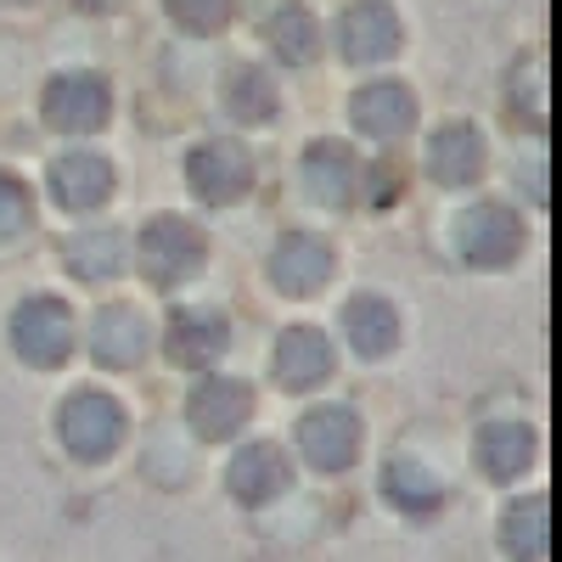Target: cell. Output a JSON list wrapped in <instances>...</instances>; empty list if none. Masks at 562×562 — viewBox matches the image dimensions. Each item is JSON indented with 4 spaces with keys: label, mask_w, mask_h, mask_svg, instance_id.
<instances>
[{
    "label": "cell",
    "mask_w": 562,
    "mask_h": 562,
    "mask_svg": "<svg viewBox=\"0 0 562 562\" xmlns=\"http://www.w3.org/2000/svg\"><path fill=\"white\" fill-rule=\"evenodd\" d=\"M203 265V231L186 225L175 214H158L147 220V231H140V270H147L153 288H180V281H192V270Z\"/></svg>",
    "instance_id": "cell-1"
},
{
    "label": "cell",
    "mask_w": 562,
    "mask_h": 562,
    "mask_svg": "<svg viewBox=\"0 0 562 562\" xmlns=\"http://www.w3.org/2000/svg\"><path fill=\"white\" fill-rule=\"evenodd\" d=\"M518 248H524V225H518V214L501 209V203H479V209H467L456 220V254L467 265L495 270L506 259H518Z\"/></svg>",
    "instance_id": "cell-2"
},
{
    "label": "cell",
    "mask_w": 562,
    "mask_h": 562,
    "mask_svg": "<svg viewBox=\"0 0 562 562\" xmlns=\"http://www.w3.org/2000/svg\"><path fill=\"white\" fill-rule=\"evenodd\" d=\"M57 428H63V445H68L74 456L102 461V456L119 450V439H124V411H119V400H108V394H74V400L63 405V416H57Z\"/></svg>",
    "instance_id": "cell-3"
},
{
    "label": "cell",
    "mask_w": 562,
    "mask_h": 562,
    "mask_svg": "<svg viewBox=\"0 0 562 562\" xmlns=\"http://www.w3.org/2000/svg\"><path fill=\"white\" fill-rule=\"evenodd\" d=\"M12 344L29 366H57L74 349V315L57 299H29L12 310Z\"/></svg>",
    "instance_id": "cell-4"
},
{
    "label": "cell",
    "mask_w": 562,
    "mask_h": 562,
    "mask_svg": "<svg viewBox=\"0 0 562 562\" xmlns=\"http://www.w3.org/2000/svg\"><path fill=\"white\" fill-rule=\"evenodd\" d=\"M186 175H192V192L203 203H237L248 198V186H254V158L237 147V140H209V147L192 153V164H186Z\"/></svg>",
    "instance_id": "cell-5"
},
{
    "label": "cell",
    "mask_w": 562,
    "mask_h": 562,
    "mask_svg": "<svg viewBox=\"0 0 562 562\" xmlns=\"http://www.w3.org/2000/svg\"><path fill=\"white\" fill-rule=\"evenodd\" d=\"M108 108H113L108 85L97 74H63V79H52V90H45V119H52L57 130H68V135L102 130Z\"/></svg>",
    "instance_id": "cell-6"
},
{
    "label": "cell",
    "mask_w": 562,
    "mask_h": 562,
    "mask_svg": "<svg viewBox=\"0 0 562 562\" xmlns=\"http://www.w3.org/2000/svg\"><path fill=\"white\" fill-rule=\"evenodd\" d=\"M299 445H304V456L321 467V473H338V467H349L355 450H360V422L344 405H321V411H310L299 422Z\"/></svg>",
    "instance_id": "cell-7"
},
{
    "label": "cell",
    "mask_w": 562,
    "mask_h": 562,
    "mask_svg": "<svg viewBox=\"0 0 562 562\" xmlns=\"http://www.w3.org/2000/svg\"><path fill=\"white\" fill-rule=\"evenodd\" d=\"M344 57L349 63H389L400 52V18L389 0H355L344 12Z\"/></svg>",
    "instance_id": "cell-8"
},
{
    "label": "cell",
    "mask_w": 562,
    "mask_h": 562,
    "mask_svg": "<svg viewBox=\"0 0 562 562\" xmlns=\"http://www.w3.org/2000/svg\"><path fill=\"white\" fill-rule=\"evenodd\" d=\"M333 371V344L315 326H288L276 344V383L281 389H315Z\"/></svg>",
    "instance_id": "cell-9"
},
{
    "label": "cell",
    "mask_w": 562,
    "mask_h": 562,
    "mask_svg": "<svg viewBox=\"0 0 562 562\" xmlns=\"http://www.w3.org/2000/svg\"><path fill=\"white\" fill-rule=\"evenodd\" d=\"M192 428L203 434V439H231L243 428V422L254 416V394L243 389V383H231V378H209L198 394H192Z\"/></svg>",
    "instance_id": "cell-10"
},
{
    "label": "cell",
    "mask_w": 562,
    "mask_h": 562,
    "mask_svg": "<svg viewBox=\"0 0 562 562\" xmlns=\"http://www.w3.org/2000/svg\"><path fill=\"white\" fill-rule=\"evenodd\" d=\"M225 344H231V326H225V315H214V310H180V315L169 321V355H175L180 366H192V371L214 366Z\"/></svg>",
    "instance_id": "cell-11"
},
{
    "label": "cell",
    "mask_w": 562,
    "mask_h": 562,
    "mask_svg": "<svg viewBox=\"0 0 562 562\" xmlns=\"http://www.w3.org/2000/svg\"><path fill=\"white\" fill-rule=\"evenodd\" d=\"M270 276L288 299H310L321 281L333 276V254H326V243H315V237H288L270 259Z\"/></svg>",
    "instance_id": "cell-12"
},
{
    "label": "cell",
    "mask_w": 562,
    "mask_h": 562,
    "mask_svg": "<svg viewBox=\"0 0 562 562\" xmlns=\"http://www.w3.org/2000/svg\"><path fill=\"white\" fill-rule=\"evenodd\" d=\"M416 119V102L405 85H366L355 97V130L371 140H400Z\"/></svg>",
    "instance_id": "cell-13"
},
{
    "label": "cell",
    "mask_w": 562,
    "mask_h": 562,
    "mask_svg": "<svg viewBox=\"0 0 562 562\" xmlns=\"http://www.w3.org/2000/svg\"><path fill=\"white\" fill-rule=\"evenodd\" d=\"M281 490H288V461H281V450H270V445L237 450V461H231V495L243 506H265Z\"/></svg>",
    "instance_id": "cell-14"
},
{
    "label": "cell",
    "mask_w": 562,
    "mask_h": 562,
    "mask_svg": "<svg viewBox=\"0 0 562 562\" xmlns=\"http://www.w3.org/2000/svg\"><path fill=\"white\" fill-rule=\"evenodd\" d=\"M479 461H484V473L495 484L529 473V461H535V428H529V422H490V428L479 434Z\"/></svg>",
    "instance_id": "cell-15"
},
{
    "label": "cell",
    "mask_w": 562,
    "mask_h": 562,
    "mask_svg": "<svg viewBox=\"0 0 562 562\" xmlns=\"http://www.w3.org/2000/svg\"><path fill=\"white\" fill-rule=\"evenodd\" d=\"M90 349H97L102 366H135L147 355V321H140L130 304H108L90 326Z\"/></svg>",
    "instance_id": "cell-16"
},
{
    "label": "cell",
    "mask_w": 562,
    "mask_h": 562,
    "mask_svg": "<svg viewBox=\"0 0 562 562\" xmlns=\"http://www.w3.org/2000/svg\"><path fill=\"white\" fill-rule=\"evenodd\" d=\"M52 192H57L63 209H97L113 192V169L90 153H68V158L52 164Z\"/></svg>",
    "instance_id": "cell-17"
},
{
    "label": "cell",
    "mask_w": 562,
    "mask_h": 562,
    "mask_svg": "<svg viewBox=\"0 0 562 562\" xmlns=\"http://www.w3.org/2000/svg\"><path fill=\"white\" fill-rule=\"evenodd\" d=\"M428 169H434V180H445V186L479 180V169H484V140H479V130H473V124H445V130L434 135V147H428Z\"/></svg>",
    "instance_id": "cell-18"
},
{
    "label": "cell",
    "mask_w": 562,
    "mask_h": 562,
    "mask_svg": "<svg viewBox=\"0 0 562 562\" xmlns=\"http://www.w3.org/2000/svg\"><path fill=\"white\" fill-rule=\"evenodd\" d=\"M304 186H310L315 203L344 209L349 192H355V158L338 147V140H315L310 158H304Z\"/></svg>",
    "instance_id": "cell-19"
},
{
    "label": "cell",
    "mask_w": 562,
    "mask_h": 562,
    "mask_svg": "<svg viewBox=\"0 0 562 562\" xmlns=\"http://www.w3.org/2000/svg\"><path fill=\"white\" fill-rule=\"evenodd\" d=\"M344 326H349V344H355L366 360H378V355H389V349L400 344V315H394L383 299H371V293H360V299L349 304Z\"/></svg>",
    "instance_id": "cell-20"
},
{
    "label": "cell",
    "mask_w": 562,
    "mask_h": 562,
    "mask_svg": "<svg viewBox=\"0 0 562 562\" xmlns=\"http://www.w3.org/2000/svg\"><path fill=\"white\" fill-rule=\"evenodd\" d=\"M501 546L512 551V557H546L551 551V501L546 495H535V501H518L506 512V524H501Z\"/></svg>",
    "instance_id": "cell-21"
},
{
    "label": "cell",
    "mask_w": 562,
    "mask_h": 562,
    "mask_svg": "<svg viewBox=\"0 0 562 562\" xmlns=\"http://www.w3.org/2000/svg\"><path fill=\"white\" fill-rule=\"evenodd\" d=\"M68 270L79 281H108L124 270V237L119 231H79L68 237Z\"/></svg>",
    "instance_id": "cell-22"
},
{
    "label": "cell",
    "mask_w": 562,
    "mask_h": 562,
    "mask_svg": "<svg viewBox=\"0 0 562 562\" xmlns=\"http://www.w3.org/2000/svg\"><path fill=\"white\" fill-rule=\"evenodd\" d=\"M225 113L237 119V124H265L276 113L270 74H259V68H237V74H231L225 79Z\"/></svg>",
    "instance_id": "cell-23"
},
{
    "label": "cell",
    "mask_w": 562,
    "mask_h": 562,
    "mask_svg": "<svg viewBox=\"0 0 562 562\" xmlns=\"http://www.w3.org/2000/svg\"><path fill=\"white\" fill-rule=\"evenodd\" d=\"M270 45H276V57L281 63H310L315 57V18L304 12V7H276V18H270Z\"/></svg>",
    "instance_id": "cell-24"
},
{
    "label": "cell",
    "mask_w": 562,
    "mask_h": 562,
    "mask_svg": "<svg viewBox=\"0 0 562 562\" xmlns=\"http://www.w3.org/2000/svg\"><path fill=\"white\" fill-rule=\"evenodd\" d=\"M389 495H394L405 512H434V506H439V479H434L422 461L400 456V461L389 467Z\"/></svg>",
    "instance_id": "cell-25"
},
{
    "label": "cell",
    "mask_w": 562,
    "mask_h": 562,
    "mask_svg": "<svg viewBox=\"0 0 562 562\" xmlns=\"http://www.w3.org/2000/svg\"><path fill=\"white\" fill-rule=\"evenodd\" d=\"M512 97H518V113L524 119H535V124H546V102H551V79H546V63L540 57H524L518 63V74H512Z\"/></svg>",
    "instance_id": "cell-26"
},
{
    "label": "cell",
    "mask_w": 562,
    "mask_h": 562,
    "mask_svg": "<svg viewBox=\"0 0 562 562\" xmlns=\"http://www.w3.org/2000/svg\"><path fill=\"white\" fill-rule=\"evenodd\" d=\"M29 225H34L29 192H23L18 180H7V175H0V248H7V243H18Z\"/></svg>",
    "instance_id": "cell-27"
},
{
    "label": "cell",
    "mask_w": 562,
    "mask_h": 562,
    "mask_svg": "<svg viewBox=\"0 0 562 562\" xmlns=\"http://www.w3.org/2000/svg\"><path fill=\"white\" fill-rule=\"evenodd\" d=\"M169 12L192 29V34H214L231 18V0H169Z\"/></svg>",
    "instance_id": "cell-28"
}]
</instances>
